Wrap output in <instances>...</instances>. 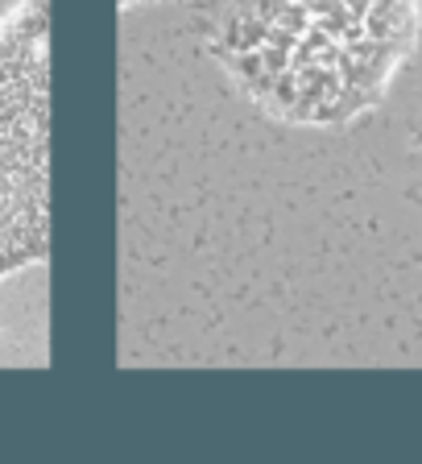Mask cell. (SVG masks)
I'll list each match as a JSON object with an SVG mask.
<instances>
[{
  "label": "cell",
  "mask_w": 422,
  "mask_h": 464,
  "mask_svg": "<svg viewBox=\"0 0 422 464\" xmlns=\"http://www.w3.org/2000/svg\"><path fill=\"white\" fill-rule=\"evenodd\" d=\"M50 249V9L17 0L0 17V282Z\"/></svg>",
  "instance_id": "cell-2"
},
{
  "label": "cell",
  "mask_w": 422,
  "mask_h": 464,
  "mask_svg": "<svg viewBox=\"0 0 422 464\" xmlns=\"http://www.w3.org/2000/svg\"><path fill=\"white\" fill-rule=\"evenodd\" d=\"M133 5H154V0H120V9H133Z\"/></svg>",
  "instance_id": "cell-3"
},
{
  "label": "cell",
  "mask_w": 422,
  "mask_h": 464,
  "mask_svg": "<svg viewBox=\"0 0 422 464\" xmlns=\"http://www.w3.org/2000/svg\"><path fill=\"white\" fill-rule=\"evenodd\" d=\"M418 0H216L207 54L261 116L340 129L385 96Z\"/></svg>",
  "instance_id": "cell-1"
}]
</instances>
